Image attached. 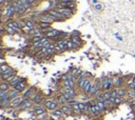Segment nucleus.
<instances>
[{
  "mask_svg": "<svg viewBox=\"0 0 135 120\" xmlns=\"http://www.w3.org/2000/svg\"><path fill=\"white\" fill-rule=\"evenodd\" d=\"M43 105L46 110H48L49 113L55 111V110L59 109L60 107V104L58 103V101L56 99H53V98H46L43 102Z\"/></svg>",
  "mask_w": 135,
  "mask_h": 120,
  "instance_id": "nucleus-1",
  "label": "nucleus"
},
{
  "mask_svg": "<svg viewBox=\"0 0 135 120\" xmlns=\"http://www.w3.org/2000/svg\"><path fill=\"white\" fill-rule=\"evenodd\" d=\"M31 110L33 111L34 114H35L36 116H38V117L42 116V115H45V114H49L48 110L45 109L43 104H34Z\"/></svg>",
  "mask_w": 135,
  "mask_h": 120,
  "instance_id": "nucleus-2",
  "label": "nucleus"
},
{
  "mask_svg": "<svg viewBox=\"0 0 135 120\" xmlns=\"http://www.w3.org/2000/svg\"><path fill=\"white\" fill-rule=\"evenodd\" d=\"M30 100H32V101L34 102V104H43L45 98V96H43L42 93H41L39 90H37V92H36L35 94L30 98Z\"/></svg>",
  "mask_w": 135,
  "mask_h": 120,
  "instance_id": "nucleus-3",
  "label": "nucleus"
},
{
  "mask_svg": "<svg viewBox=\"0 0 135 120\" xmlns=\"http://www.w3.org/2000/svg\"><path fill=\"white\" fill-rule=\"evenodd\" d=\"M61 94L65 95V97L70 101L72 99H75L76 96H77V92H76L75 87L73 89H69V90H61Z\"/></svg>",
  "mask_w": 135,
  "mask_h": 120,
  "instance_id": "nucleus-4",
  "label": "nucleus"
},
{
  "mask_svg": "<svg viewBox=\"0 0 135 120\" xmlns=\"http://www.w3.org/2000/svg\"><path fill=\"white\" fill-rule=\"evenodd\" d=\"M26 98H24L22 95H19L18 97H16V98H14V99H12L11 100V105H10V107H13V109H18L19 106L21 105V103L25 100Z\"/></svg>",
  "mask_w": 135,
  "mask_h": 120,
  "instance_id": "nucleus-5",
  "label": "nucleus"
},
{
  "mask_svg": "<svg viewBox=\"0 0 135 120\" xmlns=\"http://www.w3.org/2000/svg\"><path fill=\"white\" fill-rule=\"evenodd\" d=\"M33 105H34V102L32 101V100H30V99H25L17 110H18V111H21V112H23V111H28V110H30V109H32V107H33Z\"/></svg>",
  "mask_w": 135,
  "mask_h": 120,
  "instance_id": "nucleus-6",
  "label": "nucleus"
},
{
  "mask_svg": "<svg viewBox=\"0 0 135 120\" xmlns=\"http://www.w3.org/2000/svg\"><path fill=\"white\" fill-rule=\"evenodd\" d=\"M30 86V85L28 84V80L25 79V78H24V79L22 80V81H21L20 83H19L18 85H17L16 87H14V89H15L17 92L18 93H20V94H22V93L24 92V91H25L26 89H28V87Z\"/></svg>",
  "mask_w": 135,
  "mask_h": 120,
  "instance_id": "nucleus-7",
  "label": "nucleus"
},
{
  "mask_svg": "<svg viewBox=\"0 0 135 120\" xmlns=\"http://www.w3.org/2000/svg\"><path fill=\"white\" fill-rule=\"evenodd\" d=\"M125 83H126V79H125L124 76H116L114 78V89L122 87Z\"/></svg>",
  "mask_w": 135,
  "mask_h": 120,
  "instance_id": "nucleus-8",
  "label": "nucleus"
},
{
  "mask_svg": "<svg viewBox=\"0 0 135 120\" xmlns=\"http://www.w3.org/2000/svg\"><path fill=\"white\" fill-rule=\"evenodd\" d=\"M37 92V90H36V87H34V86H32V85H30V86L28 87V89H26L25 91H24V92L22 93V96L24 97V98H26V99H30V98L33 96L34 94H35V93Z\"/></svg>",
  "mask_w": 135,
  "mask_h": 120,
  "instance_id": "nucleus-9",
  "label": "nucleus"
},
{
  "mask_svg": "<svg viewBox=\"0 0 135 120\" xmlns=\"http://www.w3.org/2000/svg\"><path fill=\"white\" fill-rule=\"evenodd\" d=\"M49 13L51 14V15H53V16H55L56 18L58 19L59 21H65V16L62 15V14L59 12V10H58L57 8H54L52 10H50V12Z\"/></svg>",
  "mask_w": 135,
  "mask_h": 120,
  "instance_id": "nucleus-10",
  "label": "nucleus"
},
{
  "mask_svg": "<svg viewBox=\"0 0 135 120\" xmlns=\"http://www.w3.org/2000/svg\"><path fill=\"white\" fill-rule=\"evenodd\" d=\"M45 37L50 38V39H53V38H56V37H59V35L61 34V32H59L58 30H55V29H51L49 30L48 32H45Z\"/></svg>",
  "mask_w": 135,
  "mask_h": 120,
  "instance_id": "nucleus-11",
  "label": "nucleus"
},
{
  "mask_svg": "<svg viewBox=\"0 0 135 120\" xmlns=\"http://www.w3.org/2000/svg\"><path fill=\"white\" fill-rule=\"evenodd\" d=\"M50 116H51V117H54V118H56V119L62 120L63 117H65V113L61 111V109L59 107V109H57V110H55V111L51 112V113H50Z\"/></svg>",
  "mask_w": 135,
  "mask_h": 120,
  "instance_id": "nucleus-12",
  "label": "nucleus"
},
{
  "mask_svg": "<svg viewBox=\"0 0 135 120\" xmlns=\"http://www.w3.org/2000/svg\"><path fill=\"white\" fill-rule=\"evenodd\" d=\"M58 10H59V12L61 14H62L63 16H65V19H68V18H71V17H73V15H74V13L75 12L74 11H72V10H70V9H59V8H57Z\"/></svg>",
  "mask_w": 135,
  "mask_h": 120,
  "instance_id": "nucleus-13",
  "label": "nucleus"
},
{
  "mask_svg": "<svg viewBox=\"0 0 135 120\" xmlns=\"http://www.w3.org/2000/svg\"><path fill=\"white\" fill-rule=\"evenodd\" d=\"M60 109L61 111L65 113V116H70V115L74 114L73 113V109H72V105L70 104H65V105H60Z\"/></svg>",
  "mask_w": 135,
  "mask_h": 120,
  "instance_id": "nucleus-14",
  "label": "nucleus"
},
{
  "mask_svg": "<svg viewBox=\"0 0 135 120\" xmlns=\"http://www.w3.org/2000/svg\"><path fill=\"white\" fill-rule=\"evenodd\" d=\"M23 79H24L23 77H21V76H18V75H17L16 77L14 78V79L12 80L11 82H10V85H11V89H14V87H16L17 85H18L19 83L22 81Z\"/></svg>",
  "mask_w": 135,
  "mask_h": 120,
  "instance_id": "nucleus-15",
  "label": "nucleus"
},
{
  "mask_svg": "<svg viewBox=\"0 0 135 120\" xmlns=\"http://www.w3.org/2000/svg\"><path fill=\"white\" fill-rule=\"evenodd\" d=\"M90 113H91L92 115H94V116H99V115L102 113V111L97 106L96 104L94 103V104L91 105V107H90Z\"/></svg>",
  "mask_w": 135,
  "mask_h": 120,
  "instance_id": "nucleus-16",
  "label": "nucleus"
},
{
  "mask_svg": "<svg viewBox=\"0 0 135 120\" xmlns=\"http://www.w3.org/2000/svg\"><path fill=\"white\" fill-rule=\"evenodd\" d=\"M0 105H1L2 107H4V109L10 107V105H11V99L9 98V96L0 98Z\"/></svg>",
  "mask_w": 135,
  "mask_h": 120,
  "instance_id": "nucleus-17",
  "label": "nucleus"
},
{
  "mask_svg": "<svg viewBox=\"0 0 135 120\" xmlns=\"http://www.w3.org/2000/svg\"><path fill=\"white\" fill-rule=\"evenodd\" d=\"M41 33H43L42 30H41L39 26H36V28H34L33 30H31L30 32H29V35H30L31 37H34V36L41 35Z\"/></svg>",
  "mask_w": 135,
  "mask_h": 120,
  "instance_id": "nucleus-18",
  "label": "nucleus"
},
{
  "mask_svg": "<svg viewBox=\"0 0 135 120\" xmlns=\"http://www.w3.org/2000/svg\"><path fill=\"white\" fill-rule=\"evenodd\" d=\"M9 26L13 28L15 31H19L21 29V25H20V21H17V20H12L8 23Z\"/></svg>",
  "mask_w": 135,
  "mask_h": 120,
  "instance_id": "nucleus-19",
  "label": "nucleus"
},
{
  "mask_svg": "<svg viewBox=\"0 0 135 120\" xmlns=\"http://www.w3.org/2000/svg\"><path fill=\"white\" fill-rule=\"evenodd\" d=\"M39 28L42 30V32H48L49 30L52 29V23H48V22H39Z\"/></svg>",
  "mask_w": 135,
  "mask_h": 120,
  "instance_id": "nucleus-20",
  "label": "nucleus"
},
{
  "mask_svg": "<svg viewBox=\"0 0 135 120\" xmlns=\"http://www.w3.org/2000/svg\"><path fill=\"white\" fill-rule=\"evenodd\" d=\"M5 14H6V17L8 18H11L13 17V15L15 14V11H14V8L12 4H8L5 8Z\"/></svg>",
  "mask_w": 135,
  "mask_h": 120,
  "instance_id": "nucleus-21",
  "label": "nucleus"
},
{
  "mask_svg": "<svg viewBox=\"0 0 135 120\" xmlns=\"http://www.w3.org/2000/svg\"><path fill=\"white\" fill-rule=\"evenodd\" d=\"M56 100H57L58 103H59L60 105H65V104H68L69 103V100L65 97V95H63V94L58 95L57 98H56Z\"/></svg>",
  "mask_w": 135,
  "mask_h": 120,
  "instance_id": "nucleus-22",
  "label": "nucleus"
},
{
  "mask_svg": "<svg viewBox=\"0 0 135 120\" xmlns=\"http://www.w3.org/2000/svg\"><path fill=\"white\" fill-rule=\"evenodd\" d=\"M127 92H128V89H126V87H118V89H116V93L117 95H118L119 97L121 98H125L127 96Z\"/></svg>",
  "mask_w": 135,
  "mask_h": 120,
  "instance_id": "nucleus-23",
  "label": "nucleus"
},
{
  "mask_svg": "<svg viewBox=\"0 0 135 120\" xmlns=\"http://www.w3.org/2000/svg\"><path fill=\"white\" fill-rule=\"evenodd\" d=\"M70 38H71V40H72L76 45L79 46V48L82 45V40H81V38H80V36H71Z\"/></svg>",
  "mask_w": 135,
  "mask_h": 120,
  "instance_id": "nucleus-24",
  "label": "nucleus"
},
{
  "mask_svg": "<svg viewBox=\"0 0 135 120\" xmlns=\"http://www.w3.org/2000/svg\"><path fill=\"white\" fill-rule=\"evenodd\" d=\"M56 44H57L58 46H59V48H60V51H61V52H63V51H68V50H69L68 45L65 44V42H63V40H62V39H60V40H58L57 42H56Z\"/></svg>",
  "mask_w": 135,
  "mask_h": 120,
  "instance_id": "nucleus-25",
  "label": "nucleus"
},
{
  "mask_svg": "<svg viewBox=\"0 0 135 120\" xmlns=\"http://www.w3.org/2000/svg\"><path fill=\"white\" fill-rule=\"evenodd\" d=\"M19 95H20V93H18L15 89H11L9 91V98L10 99H14V98H16V97H18Z\"/></svg>",
  "mask_w": 135,
  "mask_h": 120,
  "instance_id": "nucleus-26",
  "label": "nucleus"
},
{
  "mask_svg": "<svg viewBox=\"0 0 135 120\" xmlns=\"http://www.w3.org/2000/svg\"><path fill=\"white\" fill-rule=\"evenodd\" d=\"M95 104H96L102 112H107L108 111V107H107V105H105V102H102V101H95Z\"/></svg>",
  "mask_w": 135,
  "mask_h": 120,
  "instance_id": "nucleus-27",
  "label": "nucleus"
},
{
  "mask_svg": "<svg viewBox=\"0 0 135 120\" xmlns=\"http://www.w3.org/2000/svg\"><path fill=\"white\" fill-rule=\"evenodd\" d=\"M0 89L2 91H6V92H8V91L11 90V85H10V83H8L6 81H3L1 84H0Z\"/></svg>",
  "mask_w": 135,
  "mask_h": 120,
  "instance_id": "nucleus-28",
  "label": "nucleus"
},
{
  "mask_svg": "<svg viewBox=\"0 0 135 120\" xmlns=\"http://www.w3.org/2000/svg\"><path fill=\"white\" fill-rule=\"evenodd\" d=\"M43 34H41V35H38V36H34V37H32V43H36V42H39V41H41L43 39Z\"/></svg>",
  "mask_w": 135,
  "mask_h": 120,
  "instance_id": "nucleus-29",
  "label": "nucleus"
},
{
  "mask_svg": "<svg viewBox=\"0 0 135 120\" xmlns=\"http://www.w3.org/2000/svg\"><path fill=\"white\" fill-rule=\"evenodd\" d=\"M72 109H73V113H74V114H81V111H80V109H79L78 102L72 105Z\"/></svg>",
  "mask_w": 135,
  "mask_h": 120,
  "instance_id": "nucleus-30",
  "label": "nucleus"
},
{
  "mask_svg": "<svg viewBox=\"0 0 135 120\" xmlns=\"http://www.w3.org/2000/svg\"><path fill=\"white\" fill-rule=\"evenodd\" d=\"M124 98H121V97H119V96H117L116 98H114V100H113V103H114V105H116V106H118V105H120L122 103V101H124Z\"/></svg>",
  "mask_w": 135,
  "mask_h": 120,
  "instance_id": "nucleus-31",
  "label": "nucleus"
},
{
  "mask_svg": "<svg viewBox=\"0 0 135 120\" xmlns=\"http://www.w3.org/2000/svg\"><path fill=\"white\" fill-rule=\"evenodd\" d=\"M68 48H69V50H77V48H79V46L76 45L72 40H70V41H69V43H68Z\"/></svg>",
  "mask_w": 135,
  "mask_h": 120,
  "instance_id": "nucleus-32",
  "label": "nucleus"
},
{
  "mask_svg": "<svg viewBox=\"0 0 135 120\" xmlns=\"http://www.w3.org/2000/svg\"><path fill=\"white\" fill-rule=\"evenodd\" d=\"M128 98H130V99H133V98H135V90H128L127 92V96Z\"/></svg>",
  "mask_w": 135,
  "mask_h": 120,
  "instance_id": "nucleus-33",
  "label": "nucleus"
},
{
  "mask_svg": "<svg viewBox=\"0 0 135 120\" xmlns=\"http://www.w3.org/2000/svg\"><path fill=\"white\" fill-rule=\"evenodd\" d=\"M102 96L105 98V100H110L111 99V92L110 91H105V92H102Z\"/></svg>",
  "mask_w": 135,
  "mask_h": 120,
  "instance_id": "nucleus-34",
  "label": "nucleus"
},
{
  "mask_svg": "<svg viewBox=\"0 0 135 120\" xmlns=\"http://www.w3.org/2000/svg\"><path fill=\"white\" fill-rule=\"evenodd\" d=\"M68 9H70V10H72V11H74L75 12V10H76V2H70V3L68 4Z\"/></svg>",
  "mask_w": 135,
  "mask_h": 120,
  "instance_id": "nucleus-35",
  "label": "nucleus"
},
{
  "mask_svg": "<svg viewBox=\"0 0 135 120\" xmlns=\"http://www.w3.org/2000/svg\"><path fill=\"white\" fill-rule=\"evenodd\" d=\"M5 30H6V32H8V33L10 34V35H14V34H15V30H14V29L13 28H11V26H6V29H5Z\"/></svg>",
  "mask_w": 135,
  "mask_h": 120,
  "instance_id": "nucleus-36",
  "label": "nucleus"
},
{
  "mask_svg": "<svg viewBox=\"0 0 135 120\" xmlns=\"http://www.w3.org/2000/svg\"><path fill=\"white\" fill-rule=\"evenodd\" d=\"M94 8L96 11H102V10H104V5H102L101 3H97L94 5Z\"/></svg>",
  "mask_w": 135,
  "mask_h": 120,
  "instance_id": "nucleus-37",
  "label": "nucleus"
},
{
  "mask_svg": "<svg viewBox=\"0 0 135 120\" xmlns=\"http://www.w3.org/2000/svg\"><path fill=\"white\" fill-rule=\"evenodd\" d=\"M71 36H80V33L78 31H74V32H72V35Z\"/></svg>",
  "mask_w": 135,
  "mask_h": 120,
  "instance_id": "nucleus-38",
  "label": "nucleus"
},
{
  "mask_svg": "<svg viewBox=\"0 0 135 120\" xmlns=\"http://www.w3.org/2000/svg\"><path fill=\"white\" fill-rule=\"evenodd\" d=\"M130 105H131V106H134V107H135V98H133V99L131 100V102H130Z\"/></svg>",
  "mask_w": 135,
  "mask_h": 120,
  "instance_id": "nucleus-39",
  "label": "nucleus"
},
{
  "mask_svg": "<svg viewBox=\"0 0 135 120\" xmlns=\"http://www.w3.org/2000/svg\"><path fill=\"white\" fill-rule=\"evenodd\" d=\"M60 2H67V3H70V2H74L75 0H59Z\"/></svg>",
  "mask_w": 135,
  "mask_h": 120,
  "instance_id": "nucleus-40",
  "label": "nucleus"
},
{
  "mask_svg": "<svg viewBox=\"0 0 135 120\" xmlns=\"http://www.w3.org/2000/svg\"><path fill=\"white\" fill-rule=\"evenodd\" d=\"M92 3L95 5V4H97V3H98V0H92Z\"/></svg>",
  "mask_w": 135,
  "mask_h": 120,
  "instance_id": "nucleus-41",
  "label": "nucleus"
},
{
  "mask_svg": "<svg viewBox=\"0 0 135 120\" xmlns=\"http://www.w3.org/2000/svg\"><path fill=\"white\" fill-rule=\"evenodd\" d=\"M50 120H59V119H56V118H54V117H51L50 116Z\"/></svg>",
  "mask_w": 135,
  "mask_h": 120,
  "instance_id": "nucleus-42",
  "label": "nucleus"
},
{
  "mask_svg": "<svg viewBox=\"0 0 135 120\" xmlns=\"http://www.w3.org/2000/svg\"><path fill=\"white\" fill-rule=\"evenodd\" d=\"M3 58H4L3 55H2V54H0V59H3Z\"/></svg>",
  "mask_w": 135,
  "mask_h": 120,
  "instance_id": "nucleus-43",
  "label": "nucleus"
},
{
  "mask_svg": "<svg viewBox=\"0 0 135 120\" xmlns=\"http://www.w3.org/2000/svg\"><path fill=\"white\" fill-rule=\"evenodd\" d=\"M2 82H3V81H2V79H1V78H0V84H1Z\"/></svg>",
  "mask_w": 135,
  "mask_h": 120,
  "instance_id": "nucleus-44",
  "label": "nucleus"
},
{
  "mask_svg": "<svg viewBox=\"0 0 135 120\" xmlns=\"http://www.w3.org/2000/svg\"><path fill=\"white\" fill-rule=\"evenodd\" d=\"M1 52H2V51H1V48H0V54H1Z\"/></svg>",
  "mask_w": 135,
  "mask_h": 120,
  "instance_id": "nucleus-45",
  "label": "nucleus"
},
{
  "mask_svg": "<svg viewBox=\"0 0 135 120\" xmlns=\"http://www.w3.org/2000/svg\"><path fill=\"white\" fill-rule=\"evenodd\" d=\"M0 24H1V18H0Z\"/></svg>",
  "mask_w": 135,
  "mask_h": 120,
  "instance_id": "nucleus-46",
  "label": "nucleus"
},
{
  "mask_svg": "<svg viewBox=\"0 0 135 120\" xmlns=\"http://www.w3.org/2000/svg\"><path fill=\"white\" fill-rule=\"evenodd\" d=\"M134 111H135V107H134Z\"/></svg>",
  "mask_w": 135,
  "mask_h": 120,
  "instance_id": "nucleus-47",
  "label": "nucleus"
}]
</instances>
